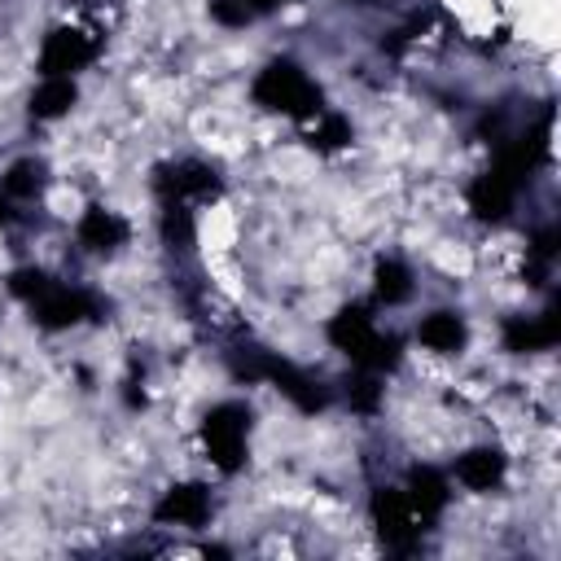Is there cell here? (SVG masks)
<instances>
[{
    "label": "cell",
    "instance_id": "cell-1",
    "mask_svg": "<svg viewBox=\"0 0 561 561\" xmlns=\"http://www.w3.org/2000/svg\"><path fill=\"white\" fill-rule=\"evenodd\" d=\"M254 96L263 101V105H272V110H289V114H311L316 110V88L298 75V66H289V61H272L263 75H259V83H254Z\"/></svg>",
    "mask_w": 561,
    "mask_h": 561
},
{
    "label": "cell",
    "instance_id": "cell-2",
    "mask_svg": "<svg viewBox=\"0 0 561 561\" xmlns=\"http://www.w3.org/2000/svg\"><path fill=\"white\" fill-rule=\"evenodd\" d=\"M245 408H237V403H224V408H215L210 416H206V447H210V456H215V465H224V469H232L237 460H241V447H245Z\"/></svg>",
    "mask_w": 561,
    "mask_h": 561
},
{
    "label": "cell",
    "instance_id": "cell-3",
    "mask_svg": "<svg viewBox=\"0 0 561 561\" xmlns=\"http://www.w3.org/2000/svg\"><path fill=\"white\" fill-rule=\"evenodd\" d=\"M92 57V44L79 35V31H53L44 53H39V66L48 79H66L70 70H79L83 61Z\"/></svg>",
    "mask_w": 561,
    "mask_h": 561
},
{
    "label": "cell",
    "instance_id": "cell-4",
    "mask_svg": "<svg viewBox=\"0 0 561 561\" xmlns=\"http://www.w3.org/2000/svg\"><path fill=\"white\" fill-rule=\"evenodd\" d=\"M92 311V298L83 289H44L39 294V320L61 329V324H75Z\"/></svg>",
    "mask_w": 561,
    "mask_h": 561
},
{
    "label": "cell",
    "instance_id": "cell-5",
    "mask_svg": "<svg viewBox=\"0 0 561 561\" xmlns=\"http://www.w3.org/2000/svg\"><path fill=\"white\" fill-rule=\"evenodd\" d=\"M456 478H460L469 491H491V486L504 478V456L491 451V447L465 451V456L456 460Z\"/></svg>",
    "mask_w": 561,
    "mask_h": 561
},
{
    "label": "cell",
    "instance_id": "cell-6",
    "mask_svg": "<svg viewBox=\"0 0 561 561\" xmlns=\"http://www.w3.org/2000/svg\"><path fill=\"white\" fill-rule=\"evenodd\" d=\"M557 342V316H535V320H508L504 324V346L508 351H543Z\"/></svg>",
    "mask_w": 561,
    "mask_h": 561
},
{
    "label": "cell",
    "instance_id": "cell-7",
    "mask_svg": "<svg viewBox=\"0 0 561 561\" xmlns=\"http://www.w3.org/2000/svg\"><path fill=\"white\" fill-rule=\"evenodd\" d=\"M206 508H210V500H206L202 486H175V491H167V500L158 504V517H162V522H175V526H197V522L206 517Z\"/></svg>",
    "mask_w": 561,
    "mask_h": 561
},
{
    "label": "cell",
    "instance_id": "cell-8",
    "mask_svg": "<svg viewBox=\"0 0 561 561\" xmlns=\"http://www.w3.org/2000/svg\"><path fill=\"white\" fill-rule=\"evenodd\" d=\"M123 237H127V224H123L114 210H101V206H92V210L83 215V224H79V241H83L88 250H114Z\"/></svg>",
    "mask_w": 561,
    "mask_h": 561
},
{
    "label": "cell",
    "instance_id": "cell-9",
    "mask_svg": "<svg viewBox=\"0 0 561 561\" xmlns=\"http://www.w3.org/2000/svg\"><path fill=\"white\" fill-rule=\"evenodd\" d=\"M416 337H421L430 351L451 355V351H460V346H465V324H460V316H451V311H434V316H425V320H421Z\"/></svg>",
    "mask_w": 561,
    "mask_h": 561
},
{
    "label": "cell",
    "instance_id": "cell-10",
    "mask_svg": "<svg viewBox=\"0 0 561 561\" xmlns=\"http://www.w3.org/2000/svg\"><path fill=\"white\" fill-rule=\"evenodd\" d=\"M329 337H333L342 351L359 355V351L373 342V320H368V311H364V307H346V311L329 324Z\"/></svg>",
    "mask_w": 561,
    "mask_h": 561
},
{
    "label": "cell",
    "instance_id": "cell-11",
    "mask_svg": "<svg viewBox=\"0 0 561 561\" xmlns=\"http://www.w3.org/2000/svg\"><path fill=\"white\" fill-rule=\"evenodd\" d=\"M373 513H377V522H381V530H386L390 539H403V535H408V526L416 522V517H412V508H408V500H403L399 491H377Z\"/></svg>",
    "mask_w": 561,
    "mask_h": 561
},
{
    "label": "cell",
    "instance_id": "cell-12",
    "mask_svg": "<svg viewBox=\"0 0 561 561\" xmlns=\"http://www.w3.org/2000/svg\"><path fill=\"white\" fill-rule=\"evenodd\" d=\"M70 101H75V83H70V79H48V83L31 96V114H35V118H57V114L70 110Z\"/></svg>",
    "mask_w": 561,
    "mask_h": 561
},
{
    "label": "cell",
    "instance_id": "cell-13",
    "mask_svg": "<svg viewBox=\"0 0 561 561\" xmlns=\"http://www.w3.org/2000/svg\"><path fill=\"white\" fill-rule=\"evenodd\" d=\"M443 504H447L443 482H438L430 469H425V473H416V478H412V517H434Z\"/></svg>",
    "mask_w": 561,
    "mask_h": 561
},
{
    "label": "cell",
    "instance_id": "cell-14",
    "mask_svg": "<svg viewBox=\"0 0 561 561\" xmlns=\"http://www.w3.org/2000/svg\"><path fill=\"white\" fill-rule=\"evenodd\" d=\"M412 294V280H408V267L403 263H381L377 267V298L386 302V307H394V302H403Z\"/></svg>",
    "mask_w": 561,
    "mask_h": 561
},
{
    "label": "cell",
    "instance_id": "cell-15",
    "mask_svg": "<svg viewBox=\"0 0 561 561\" xmlns=\"http://www.w3.org/2000/svg\"><path fill=\"white\" fill-rule=\"evenodd\" d=\"M39 175H44L39 162H18V167L4 175V193H9V197H35V193H39Z\"/></svg>",
    "mask_w": 561,
    "mask_h": 561
},
{
    "label": "cell",
    "instance_id": "cell-16",
    "mask_svg": "<svg viewBox=\"0 0 561 561\" xmlns=\"http://www.w3.org/2000/svg\"><path fill=\"white\" fill-rule=\"evenodd\" d=\"M219 22H232V26H241V22H250V4L245 0H215V9H210Z\"/></svg>",
    "mask_w": 561,
    "mask_h": 561
},
{
    "label": "cell",
    "instance_id": "cell-17",
    "mask_svg": "<svg viewBox=\"0 0 561 561\" xmlns=\"http://www.w3.org/2000/svg\"><path fill=\"white\" fill-rule=\"evenodd\" d=\"M0 224H9V202H4V193H0Z\"/></svg>",
    "mask_w": 561,
    "mask_h": 561
},
{
    "label": "cell",
    "instance_id": "cell-18",
    "mask_svg": "<svg viewBox=\"0 0 561 561\" xmlns=\"http://www.w3.org/2000/svg\"><path fill=\"white\" fill-rule=\"evenodd\" d=\"M245 4H250V9H272L276 0H245Z\"/></svg>",
    "mask_w": 561,
    "mask_h": 561
}]
</instances>
